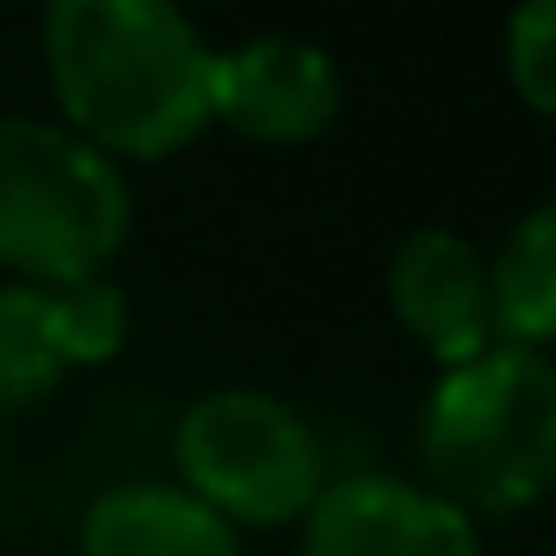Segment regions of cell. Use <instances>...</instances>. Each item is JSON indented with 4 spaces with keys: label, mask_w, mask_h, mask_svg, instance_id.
Here are the masks:
<instances>
[{
    "label": "cell",
    "mask_w": 556,
    "mask_h": 556,
    "mask_svg": "<svg viewBox=\"0 0 556 556\" xmlns=\"http://www.w3.org/2000/svg\"><path fill=\"white\" fill-rule=\"evenodd\" d=\"M40 53L60 125L118 164L177 157L210 131V40L177 0H47Z\"/></svg>",
    "instance_id": "cell-1"
},
{
    "label": "cell",
    "mask_w": 556,
    "mask_h": 556,
    "mask_svg": "<svg viewBox=\"0 0 556 556\" xmlns=\"http://www.w3.org/2000/svg\"><path fill=\"white\" fill-rule=\"evenodd\" d=\"M426 491L465 517H517L556 484V374L536 348L491 341L439 374L419 413Z\"/></svg>",
    "instance_id": "cell-2"
},
{
    "label": "cell",
    "mask_w": 556,
    "mask_h": 556,
    "mask_svg": "<svg viewBox=\"0 0 556 556\" xmlns=\"http://www.w3.org/2000/svg\"><path fill=\"white\" fill-rule=\"evenodd\" d=\"M131 236L125 164L60 118H0V268L73 289L112 268Z\"/></svg>",
    "instance_id": "cell-3"
},
{
    "label": "cell",
    "mask_w": 556,
    "mask_h": 556,
    "mask_svg": "<svg viewBox=\"0 0 556 556\" xmlns=\"http://www.w3.org/2000/svg\"><path fill=\"white\" fill-rule=\"evenodd\" d=\"M177 478L236 530H282L328 484L315 426L262 387H216L177 419Z\"/></svg>",
    "instance_id": "cell-4"
},
{
    "label": "cell",
    "mask_w": 556,
    "mask_h": 556,
    "mask_svg": "<svg viewBox=\"0 0 556 556\" xmlns=\"http://www.w3.org/2000/svg\"><path fill=\"white\" fill-rule=\"evenodd\" d=\"M125 328L131 302L105 275L73 289L8 282L0 289V419L53 400L66 374L112 361L125 348Z\"/></svg>",
    "instance_id": "cell-5"
},
{
    "label": "cell",
    "mask_w": 556,
    "mask_h": 556,
    "mask_svg": "<svg viewBox=\"0 0 556 556\" xmlns=\"http://www.w3.org/2000/svg\"><path fill=\"white\" fill-rule=\"evenodd\" d=\"M334 118H341V73L321 47L289 34L210 47V125H229L249 144L295 151L334 131Z\"/></svg>",
    "instance_id": "cell-6"
},
{
    "label": "cell",
    "mask_w": 556,
    "mask_h": 556,
    "mask_svg": "<svg viewBox=\"0 0 556 556\" xmlns=\"http://www.w3.org/2000/svg\"><path fill=\"white\" fill-rule=\"evenodd\" d=\"M302 556H484V543L478 517H465L452 497L361 471L321 484L302 517Z\"/></svg>",
    "instance_id": "cell-7"
},
{
    "label": "cell",
    "mask_w": 556,
    "mask_h": 556,
    "mask_svg": "<svg viewBox=\"0 0 556 556\" xmlns=\"http://www.w3.org/2000/svg\"><path fill=\"white\" fill-rule=\"evenodd\" d=\"M387 302L400 328L439 361L458 367L484 354L491 334V282H484V255L458 229H413L387 268Z\"/></svg>",
    "instance_id": "cell-8"
},
{
    "label": "cell",
    "mask_w": 556,
    "mask_h": 556,
    "mask_svg": "<svg viewBox=\"0 0 556 556\" xmlns=\"http://www.w3.org/2000/svg\"><path fill=\"white\" fill-rule=\"evenodd\" d=\"M79 556H242V530L184 484H112L79 523Z\"/></svg>",
    "instance_id": "cell-9"
},
{
    "label": "cell",
    "mask_w": 556,
    "mask_h": 556,
    "mask_svg": "<svg viewBox=\"0 0 556 556\" xmlns=\"http://www.w3.org/2000/svg\"><path fill=\"white\" fill-rule=\"evenodd\" d=\"M484 282H491V334L504 348H536L556 334V210L536 203L504 249L484 262Z\"/></svg>",
    "instance_id": "cell-10"
},
{
    "label": "cell",
    "mask_w": 556,
    "mask_h": 556,
    "mask_svg": "<svg viewBox=\"0 0 556 556\" xmlns=\"http://www.w3.org/2000/svg\"><path fill=\"white\" fill-rule=\"evenodd\" d=\"M504 79L530 118L556 112V0H517L504 27Z\"/></svg>",
    "instance_id": "cell-11"
}]
</instances>
